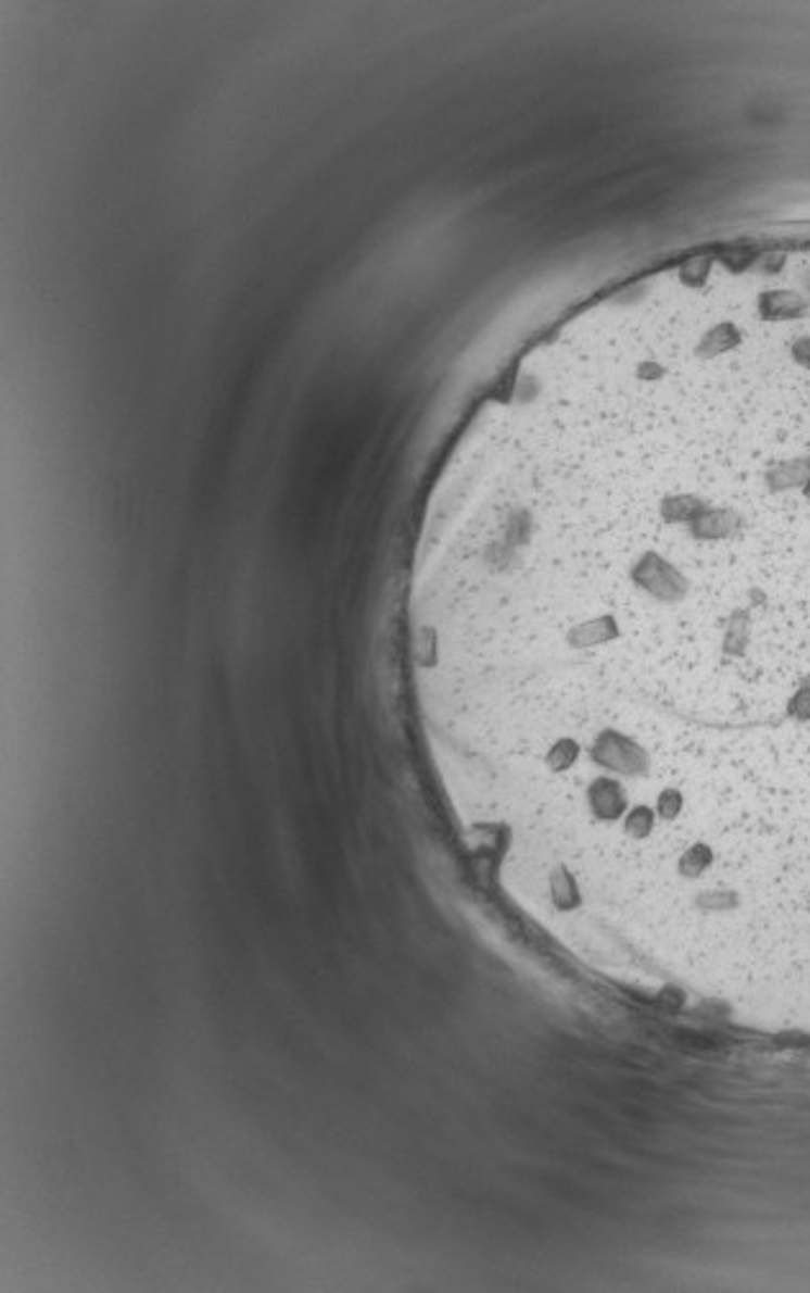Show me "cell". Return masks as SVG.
Wrapping results in <instances>:
<instances>
[{
	"instance_id": "cell-4",
	"label": "cell",
	"mask_w": 810,
	"mask_h": 1293,
	"mask_svg": "<svg viewBox=\"0 0 810 1293\" xmlns=\"http://www.w3.org/2000/svg\"><path fill=\"white\" fill-rule=\"evenodd\" d=\"M810 480V460H785L774 462L767 470V482L772 490H802Z\"/></svg>"
},
{
	"instance_id": "cell-6",
	"label": "cell",
	"mask_w": 810,
	"mask_h": 1293,
	"mask_svg": "<svg viewBox=\"0 0 810 1293\" xmlns=\"http://www.w3.org/2000/svg\"><path fill=\"white\" fill-rule=\"evenodd\" d=\"M787 716L795 721H810V688L800 686L790 701H787Z\"/></svg>"
},
{
	"instance_id": "cell-9",
	"label": "cell",
	"mask_w": 810,
	"mask_h": 1293,
	"mask_svg": "<svg viewBox=\"0 0 810 1293\" xmlns=\"http://www.w3.org/2000/svg\"><path fill=\"white\" fill-rule=\"evenodd\" d=\"M802 686H808V688H810V675H808V678H806V680H802Z\"/></svg>"
},
{
	"instance_id": "cell-8",
	"label": "cell",
	"mask_w": 810,
	"mask_h": 1293,
	"mask_svg": "<svg viewBox=\"0 0 810 1293\" xmlns=\"http://www.w3.org/2000/svg\"><path fill=\"white\" fill-rule=\"evenodd\" d=\"M802 495H806V499L810 501V480L806 482V488H802Z\"/></svg>"
},
{
	"instance_id": "cell-5",
	"label": "cell",
	"mask_w": 810,
	"mask_h": 1293,
	"mask_svg": "<svg viewBox=\"0 0 810 1293\" xmlns=\"http://www.w3.org/2000/svg\"><path fill=\"white\" fill-rule=\"evenodd\" d=\"M706 506L708 503L695 499V495H672V499H665L662 503V518L670 524H687L691 527Z\"/></svg>"
},
{
	"instance_id": "cell-3",
	"label": "cell",
	"mask_w": 810,
	"mask_h": 1293,
	"mask_svg": "<svg viewBox=\"0 0 810 1293\" xmlns=\"http://www.w3.org/2000/svg\"><path fill=\"white\" fill-rule=\"evenodd\" d=\"M618 637V624L613 616H595V619L580 622L567 631V644L574 650H590V646H600L606 642H613Z\"/></svg>"
},
{
	"instance_id": "cell-2",
	"label": "cell",
	"mask_w": 810,
	"mask_h": 1293,
	"mask_svg": "<svg viewBox=\"0 0 810 1293\" xmlns=\"http://www.w3.org/2000/svg\"><path fill=\"white\" fill-rule=\"evenodd\" d=\"M738 524H742V518L734 509H713V506H706L698 514V518L691 524V531L695 539H703V542H713V539H726L734 535L738 529Z\"/></svg>"
},
{
	"instance_id": "cell-1",
	"label": "cell",
	"mask_w": 810,
	"mask_h": 1293,
	"mask_svg": "<svg viewBox=\"0 0 810 1293\" xmlns=\"http://www.w3.org/2000/svg\"><path fill=\"white\" fill-rule=\"evenodd\" d=\"M634 580L659 601H680L687 591V580L682 578V573L657 552H646L638 560L634 565Z\"/></svg>"
},
{
	"instance_id": "cell-7",
	"label": "cell",
	"mask_w": 810,
	"mask_h": 1293,
	"mask_svg": "<svg viewBox=\"0 0 810 1293\" xmlns=\"http://www.w3.org/2000/svg\"><path fill=\"white\" fill-rule=\"evenodd\" d=\"M744 639H746V616H736L734 624H731L729 629V639H726V652L731 655H738V652L744 650Z\"/></svg>"
}]
</instances>
